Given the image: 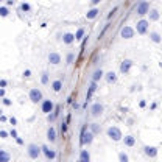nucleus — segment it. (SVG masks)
<instances>
[{"instance_id":"f257e3e1","label":"nucleus","mask_w":162,"mask_h":162,"mask_svg":"<svg viewBox=\"0 0 162 162\" xmlns=\"http://www.w3.org/2000/svg\"><path fill=\"white\" fill-rule=\"evenodd\" d=\"M107 137L109 139H112L114 142H119V140H122V131L117 128V126H111V128H107Z\"/></svg>"},{"instance_id":"f03ea898","label":"nucleus","mask_w":162,"mask_h":162,"mask_svg":"<svg viewBox=\"0 0 162 162\" xmlns=\"http://www.w3.org/2000/svg\"><path fill=\"white\" fill-rule=\"evenodd\" d=\"M41 151H42V147H38L36 143H30L28 150H26V153H28V156L31 159H38L39 154H41Z\"/></svg>"},{"instance_id":"7ed1b4c3","label":"nucleus","mask_w":162,"mask_h":162,"mask_svg":"<svg viewBox=\"0 0 162 162\" xmlns=\"http://www.w3.org/2000/svg\"><path fill=\"white\" fill-rule=\"evenodd\" d=\"M94 140V134L91 131L86 132V128H83V131H81V145H89V143H92Z\"/></svg>"},{"instance_id":"20e7f679","label":"nucleus","mask_w":162,"mask_h":162,"mask_svg":"<svg viewBox=\"0 0 162 162\" xmlns=\"http://www.w3.org/2000/svg\"><path fill=\"white\" fill-rule=\"evenodd\" d=\"M30 100L33 103H39L42 100V92L39 91V89H31L30 91Z\"/></svg>"},{"instance_id":"39448f33","label":"nucleus","mask_w":162,"mask_h":162,"mask_svg":"<svg viewBox=\"0 0 162 162\" xmlns=\"http://www.w3.org/2000/svg\"><path fill=\"white\" fill-rule=\"evenodd\" d=\"M147 30H148V20H139L137 22V26H136V31L139 33V34H145L147 33Z\"/></svg>"},{"instance_id":"423d86ee","label":"nucleus","mask_w":162,"mask_h":162,"mask_svg":"<svg viewBox=\"0 0 162 162\" xmlns=\"http://www.w3.org/2000/svg\"><path fill=\"white\" fill-rule=\"evenodd\" d=\"M147 13H150V3L148 2H140L137 5V14L143 16V14H147Z\"/></svg>"},{"instance_id":"0eeeda50","label":"nucleus","mask_w":162,"mask_h":162,"mask_svg":"<svg viewBox=\"0 0 162 162\" xmlns=\"http://www.w3.org/2000/svg\"><path fill=\"white\" fill-rule=\"evenodd\" d=\"M53 107H55V106H53V101L51 100H44L42 101V112L44 114H48L50 115V112L53 111Z\"/></svg>"},{"instance_id":"6e6552de","label":"nucleus","mask_w":162,"mask_h":162,"mask_svg":"<svg viewBox=\"0 0 162 162\" xmlns=\"http://www.w3.org/2000/svg\"><path fill=\"white\" fill-rule=\"evenodd\" d=\"M120 34H122L123 39H131L132 36H134V30L131 28V26H123L122 31H120Z\"/></svg>"},{"instance_id":"1a4fd4ad","label":"nucleus","mask_w":162,"mask_h":162,"mask_svg":"<svg viewBox=\"0 0 162 162\" xmlns=\"http://www.w3.org/2000/svg\"><path fill=\"white\" fill-rule=\"evenodd\" d=\"M143 151H145V154L150 156V157H156V156H157V148H156V147L145 145V147H143Z\"/></svg>"},{"instance_id":"9d476101","label":"nucleus","mask_w":162,"mask_h":162,"mask_svg":"<svg viewBox=\"0 0 162 162\" xmlns=\"http://www.w3.org/2000/svg\"><path fill=\"white\" fill-rule=\"evenodd\" d=\"M42 153H44V154H45V157H47V159H50V160L56 157V153L53 151V150H50L47 145H42Z\"/></svg>"},{"instance_id":"9b49d317","label":"nucleus","mask_w":162,"mask_h":162,"mask_svg":"<svg viewBox=\"0 0 162 162\" xmlns=\"http://www.w3.org/2000/svg\"><path fill=\"white\" fill-rule=\"evenodd\" d=\"M101 112H103V106L100 104V103H95L92 107H91V114L94 115V117H98V115H101Z\"/></svg>"},{"instance_id":"f8f14e48","label":"nucleus","mask_w":162,"mask_h":162,"mask_svg":"<svg viewBox=\"0 0 162 162\" xmlns=\"http://www.w3.org/2000/svg\"><path fill=\"white\" fill-rule=\"evenodd\" d=\"M48 62L50 64H59L61 62V56L58 55V53H55V51H51V53H48Z\"/></svg>"},{"instance_id":"ddd939ff","label":"nucleus","mask_w":162,"mask_h":162,"mask_svg":"<svg viewBox=\"0 0 162 162\" xmlns=\"http://www.w3.org/2000/svg\"><path fill=\"white\" fill-rule=\"evenodd\" d=\"M131 66H132V61L125 59V61L122 62V64H120V72H122V73H128L129 69H131Z\"/></svg>"},{"instance_id":"4468645a","label":"nucleus","mask_w":162,"mask_h":162,"mask_svg":"<svg viewBox=\"0 0 162 162\" xmlns=\"http://www.w3.org/2000/svg\"><path fill=\"white\" fill-rule=\"evenodd\" d=\"M97 91V83H91V86H89V91H87V94H86V100H91V97L94 95V92Z\"/></svg>"},{"instance_id":"2eb2a0df","label":"nucleus","mask_w":162,"mask_h":162,"mask_svg":"<svg viewBox=\"0 0 162 162\" xmlns=\"http://www.w3.org/2000/svg\"><path fill=\"white\" fill-rule=\"evenodd\" d=\"M62 41H64V44H72L73 41H76V38H75V34H72V33H66L62 36Z\"/></svg>"},{"instance_id":"dca6fc26","label":"nucleus","mask_w":162,"mask_h":162,"mask_svg":"<svg viewBox=\"0 0 162 162\" xmlns=\"http://www.w3.org/2000/svg\"><path fill=\"white\" fill-rule=\"evenodd\" d=\"M98 13H100V11H98L97 8H92V10H89V11L86 13V19H89V20H91V19H95V17L98 16Z\"/></svg>"},{"instance_id":"f3484780","label":"nucleus","mask_w":162,"mask_h":162,"mask_svg":"<svg viewBox=\"0 0 162 162\" xmlns=\"http://www.w3.org/2000/svg\"><path fill=\"white\" fill-rule=\"evenodd\" d=\"M47 137H48L50 142H55V140H56V131H55V128H53V126L48 128V131H47Z\"/></svg>"},{"instance_id":"a211bd4d","label":"nucleus","mask_w":162,"mask_h":162,"mask_svg":"<svg viewBox=\"0 0 162 162\" xmlns=\"http://www.w3.org/2000/svg\"><path fill=\"white\" fill-rule=\"evenodd\" d=\"M79 162H91V154H89L86 150L81 151V154H79Z\"/></svg>"},{"instance_id":"6ab92c4d","label":"nucleus","mask_w":162,"mask_h":162,"mask_svg":"<svg viewBox=\"0 0 162 162\" xmlns=\"http://www.w3.org/2000/svg\"><path fill=\"white\" fill-rule=\"evenodd\" d=\"M150 38H151V41L154 42V44H159V42L162 41L160 34H159V33H156V31H151V33H150Z\"/></svg>"},{"instance_id":"aec40b11","label":"nucleus","mask_w":162,"mask_h":162,"mask_svg":"<svg viewBox=\"0 0 162 162\" xmlns=\"http://www.w3.org/2000/svg\"><path fill=\"white\" fill-rule=\"evenodd\" d=\"M123 142H125V145H126V147H132L134 143H136V139H134L132 136H125Z\"/></svg>"},{"instance_id":"412c9836","label":"nucleus","mask_w":162,"mask_h":162,"mask_svg":"<svg viewBox=\"0 0 162 162\" xmlns=\"http://www.w3.org/2000/svg\"><path fill=\"white\" fill-rule=\"evenodd\" d=\"M10 160V154L5 150H0V162H8Z\"/></svg>"},{"instance_id":"4be33fe9","label":"nucleus","mask_w":162,"mask_h":162,"mask_svg":"<svg viewBox=\"0 0 162 162\" xmlns=\"http://www.w3.org/2000/svg\"><path fill=\"white\" fill-rule=\"evenodd\" d=\"M101 76H103V70H101V69H100V70H95V72H94V76H92V81H94V83H97V81L100 79Z\"/></svg>"},{"instance_id":"5701e85b","label":"nucleus","mask_w":162,"mask_h":162,"mask_svg":"<svg viewBox=\"0 0 162 162\" xmlns=\"http://www.w3.org/2000/svg\"><path fill=\"white\" fill-rule=\"evenodd\" d=\"M51 87H53V91H55V92H59V91H61V87H62V83H61L59 79H56V81H53Z\"/></svg>"},{"instance_id":"b1692460","label":"nucleus","mask_w":162,"mask_h":162,"mask_svg":"<svg viewBox=\"0 0 162 162\" xmlns=\"http://www.w3.org/2000/svg\"><path fill=\"white\" fill-rule=\"evenodd\" d=\"M106 81H107V83H115V81H117V75L114 73V72H109L107 76H106Z\"/></svg>"},{"instance_id":"393cba45","label":"nucleus","mask_w":162,"mask_h":162,"mask_svg":"<svg viewBox=\"0 0 162 162\" xmlns=\"http://www.w3.org/2000/svg\"><path fill=\"white\" fill-rule=\"evenodd\" d=\"M148 14H150V20H157L159 19V13L156 10H151Z\"/></svg>"},{"instance_id":"a878e982","label":"nucleus","mask_w":162,"mask_h":162,"mask_svg":"<svg viewBox=\"0 0 162 162\" xmlns=\"http://www.w3.org/2000/svg\"><path fill=\"white\" fill-rule=\"evenodd\" d=\"M91 132L92 134H98V132H100V126H98L97 123H92L91 125Z\"/></svg>"},{"instance_id":"bb28decb","label":"nucleus","mask_w":162,"mask_h":162,"mask_svg":"<svg viewBox=\"0 0 162 162\" xmlns=\"http://www.w3.org/2000/svg\"><path fill=\"white\" fill-rule=\"evenodd\" d=\"M84 36V28H79L78 31H76V34H75V38H76V41H79L81 38Z\"/></svg>"},{"instance_id":"cd10ccee","label":"nucleus","mask_w":162,"mask_h":162,"mask_svg":"<svg viewBox=\"0 0 162 162\" xmlns=\"http://www.w3.org/2000/svg\"><path fill=\"white\" fill-rule=\"evenodd\" d=\"M119 160L120 162H128V154H126V153H120V154H119Z\"/></svg>"},{"instance_id":"c85d7f7f","label":"nucleus","mask_w":162,"mask_h":162,"mask_svg":"<svg viewBox=\"0 0 162 162\" xmlns=\"http://www.w3.org/2000/svg\"><path fill=\"white\" fill-rule=\"evenodd\" d=\"M0 16H2V17H6V16H8V8L0 6Z\"/></svg>"},{"instance_id":"c756f323","label":"nucleus","mask_w":162,"mask_h":162,"mask_svg":"<svg viewBox=\"0 0 162 162\" xmlns=\"http://www.w3.org/2000/svg\"><path fill=\"white\" fill-rule=\"evenodd\" d=\"M20 10H22V11H30L31 6H30L28 3H22V5H20Z\"/></svg>"},{"instance_id":"7c9ffc66","label":"nucleus","mask_w":162,"mask_h":162,"mask_svg":"<svg viewBox=\"0 0 162 162\" xmlns=\"http://www.w3.org/2000/svg\"><path fill=\"white\" fill-rule=\"evenodd\" d=\"M41 81H42V84H47V83H48V75H47V73H42Z\"/></svg>"},{"instance_id":"2f4dec72","label":"nucleus","mask_w":162,"mask_h":162,"mask_svg":"<svg viewBox=\"0 0 162 162\" xmlns=\"http://www.w3.org/2000/svg\"><path fill=\"white\" fill-rule=\"evenodd\" d=\"M0 137H2V139H6V137H8V132H6V131H0Z\"/></svg>"},{"instance_id":"473e14b6","label":"nucleus","mask_w":162,"mask_h":162,"mask_svg":"<svg viewBox=\"0 0 162 162\" xmlns=\"http://www.w3.org/2000/svg\"><path fill=\"white\" fill-rule=\"evenodd\" d=\"M61 131H62V132L67 131V123H62V125H61Z\"/></svg>"},{"instance_id":"72a5a7b5","label":"nucleus","mask_w":162,"mask_h":162,"mask_svg":"<svg viewBox=\"0 0 162 162\" xmlns=\"http://www.w3.org/2000/svg\"><path fill=\"white\" fill-rule=\"evenodd\" d=\"M72 61H73V55L69 53V55H67V62H72Z\"/></svg>"},{"instance_id":"f704fd0d","label":"nucleus","mask_w":162,"mask_h":162,"mask_svg":"<svg viewBox=\"0 0 162 162\" xmlns=\"http://www.w3.org/2000/svg\"><path fill=\"white\" fill-rule=\"evenodd\" d=\"M3 104L10 106V104H11V100H8V98H3Z\"/></svg>"},{"instance_id":"c9c22d12","label":"nucleus","mask_w":162,"mask_h":162,"mask_svg":"<svg viewBox=\"0 0 162 162\" xmlns=\"http://www.w3.org/2000/svg\"><path fill=\"white\" fill-rule=\"evenodd\" d=\"M11 136H13L14 139H19V137H17V131H16V129H13V131H11Z\"/></svg>"},{"instance_id":"e433bc0d","label":"nucleus","mask_w":162,"mask_h":162,"mask_svg":"<svg viewBox=\"0 0 162 162\" xmlns=\"http://www.w3.org/2000/svg\"><path fill=\"white\" fill-rule=\"evenodd\" d=\"M0 86H2V89L6 86V79H2V81H0Z\"/></svg>"},{"instance_id":"4c0bfd02","label":"nucleus","mask_w":162,"mask_h":162,"mask_svg":"<svg viewBox=\"0 0 162 162\" xmlns=\"http://www.w3.org/2000/svg\"><path fill=\"white\" fill-rule=\"evenodd\" d=\"M30 75H31L30 70H25V72H23V76H30Z\"/></svg>"},{"instance_id":"58836bf2","label":"nucleus","mask_w":162,"mask_h":162,"mask_svg":"<svg viewBox=\"0 0 162 162\" xmlns=\"http://www.w3.org/2000/svg\"><path fill=\"white\" fill-rule=\"evenodd\" d=\"M10 122H11V125H16V123H17V120L14 119V117H11V119H10Z\"/></svg>"},{"instance_id":"ea45409f","label":"nucleus","mask_w":162,"mask_h":162,"mask_svg":"<svg viewBox=\"0 0 162 162\" xmlns=\"http://www.w3.org/2000/svg\"><path fill=\"white\" fill-rule=\"evenodd\" d=\"M0 95H2L5 98V89H0Z\"/></svg>"}]
</instances>
